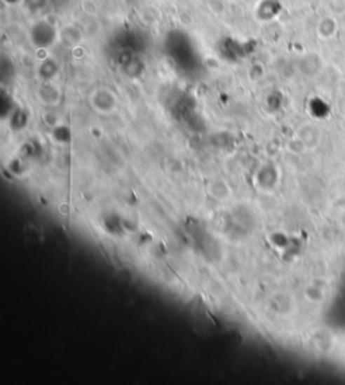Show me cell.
Listing matches in <instances>:
<instances>
[{
    "mask_svg": "<svg viewBox=\"0 0 345 385\" xmlns=\"http://www.w3.org/2000/svg\"><path fill=\"white\" fill-rule=\"evenodd\" d=\"M93 107L99 111V112H109L115 108V97L114 95L108 90V89H99L93 93L92 97Z\"/></svg>",
    "mask_w": 345,
    "mask_h": 385,
    "instance_id": "1",
    "label": "cell"
}]
</instances>
